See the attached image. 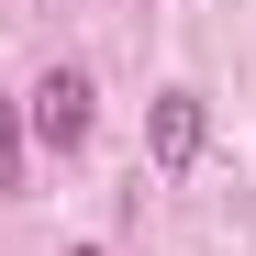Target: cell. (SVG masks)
<instances>
[{
    "label": "cell",
    "instance_id": "6da1fadb",
    "mask_svg": "<svg viewBox=\"0 0 256 256\" xmlns=\"http://www.w3.org/2000/svg\"><path fill=\"white\" fill-rule=\"evenodd\" d=\"M200 145H212L200 90H156V112H145V156H156V178H190V167H200Z\"/></svg>",
    "mask_w": 256,
    "mask_h": 256
},
{
    "label": "cell",
    "instance_id": "7a4b0ae2",
    "mask_svg": "<svg viewBox=\"0 0 256 256\" xmlns=\"http://www.w3.org/2000/svg\"><path fill=\"white\" fill-rule=\"evenodd\" d=\"M34 145H45V156L90 145V67H45V78H34Z\"/></svg>",
    "mask_w": 256,
    "mask_h": 256
},
{
    "label": "cell",
    "instance_id": "3957f363",
    "mask_svg": "<svg viewBox=\"0 0 256 256\" xmlns=\"http://www.w3.org/2000/svg\"><path fill=\"white\" fill-rule=\"evenodd\" d=\"M0 190H22V112L0 100Z\"/></svg>",
    "mask_w": 256,
    "mask_h": 256
}]
</instances>
